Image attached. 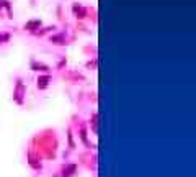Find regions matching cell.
Here are the masks:
<instances>
[{
	"instance_id": "obj_2",
	"label": "cell",
	"mask_w": 196,
	"mask_h": 177,
	"mask_svg": "<svg viewBox=\"0 0 196 177\" xmlns=\"http://www.w3.org/2000/svg\"><path fill=\"white\" fill-rule=\"evenodd\" d=\"M48 81H49V77H41V79H39V82H38V85H39L41 89L46 87V85H48Z\"/></svg>"
},
{
	"instance_id": "obj_3",
	"label": "cell",
	"mask_w": 196,
	"mask_h": 177,
	"mask_svg": "<svg viewBox=\"0 0 196 177\" xmlns=\"http://www.w3.org/2000/svg\"><path fill=\"white\" fill-rule=\"evenodd\" d=\"M8 40H10V34L8 33H2V34H0V44H2L3 41H8Z\"/></svg>"
},
{
	"instance_id": "obj_1",
	"label": "cell",
	"mask_w": 196,
	"mask_h": 177,
	"mask_svg": "<svg viewBox=\"0 0 196 177\" xmlns=\"http://www.w3.org/2000/svg\"><path fill=\"white\" fill-rule=\"evenodd\" d=\"M39 26H41L39 20H31V22H28L26 25H24V28L26 30H34V28H39Z\"/></svg>"
},
{
	"instance_id": "obj_4",
	"label": "cell",
	"mask_w": 196,
	"mask_h": 177,
	"mask_svg": "<svg viewBox=\"0 0 196 177\" xmlns=\"http://www.w3.org/2000/svg\"><path fill=\"white\" fill-rule=\"evenodd\" d=\"M0 8H2V3H0Z\"/></svg>"
}]
</instances>
